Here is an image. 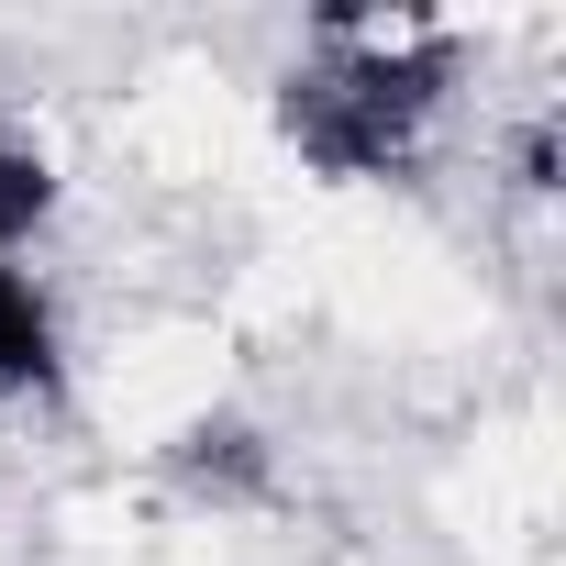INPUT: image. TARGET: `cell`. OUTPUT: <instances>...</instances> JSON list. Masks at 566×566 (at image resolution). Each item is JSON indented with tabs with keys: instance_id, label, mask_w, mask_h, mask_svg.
<instances>
[{
	"instance_id": "cell-1",
	"label": "cell",
	"mask_w": 566,
	"mask_h": 566,
	"mask_svg": "<svg viewBox=\"0 0 566 566\" xmlns=\"http://www.w3.org/2000/svg\"><path fill=\"white\" fill-rule=\"evenodd\" d=\"M455 23L422 12H334L312 56L277 78V134L323 178H389L422 156L444 90H455Z\"/></svg>"
},
{
	"instance_id": "cell-2",
	"label": "cell",
	"mask_w": 566,
	"mask_h": 566,
	"mask_svg": "<svg viewBox=\"0 0 566 566\" xmlns=\"http://www.w3.org/2000/svg\"><path fill=\"white\" fill-rule=\"evenodd\" d=\"M67 389V334H56V301L45 277L0 255V400H56Z\"/></svg>"
},
{
	"instance_id": "cell-3",
	"label": "cell",
	"mask_w": 566,
	"mask_h": 566,
	"mask_svg": "<svg viewBox=\"0 0 566 566\" xmlns=\"http://www.w3.org/2000/svg\"><path fill=\"white\" fill-rule=\"evenodd\" d=\"M167 478L178 489H211V500H244V489H266V433L233 422V411H211V422H189L167 444Z\"/></svg>"
},
{
	"instance_id": "cell-4",
	"label": "cell",
	"mask_w": 566,
	"mask_h": 566,
	"mask_svg": "<svg viewBox=\"0 0 566 566\" xmlns=\"http://www.w3.org/2000/svg\"><path fill=\"white\" fill-rule=\"evenodd\" d=\"M45 222H56V156H45V134H34V123L0 112V255L34 244Z\"/></svg>"
}]
</instances>
